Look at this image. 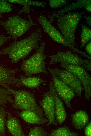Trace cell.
I'll return each mask as SVG.
<instances>
[{
	"label": "cell",
	"mask_w": 91,
	"mask_h": 136,
	"mask_svg": "<svg viewBox=\"0 0 91 136\" xmlns=\"http://www.w3.org/2000/svg\"><path fill=\"white\" fill-rule=\"evenodd\" d=\"M81 17V15L78 13L69 12L63 15L58 21L59 27L64 38L74 47L75 33Z\"/></svg>",
	"instance_id": "obj_3"
},
{
	"label": "cell",
	"mask_w": 91,
	"mask_h": 136,
	"mask_svg": "<svg viewBox=\"0 0 91 136\" xmlns=\"http://www.w3.org/2000/svg\"><path fill=\"white\" fill-rule=\"evenodd\" d=\"M44 81L38 77H26L23 75L19 78H14L12 84H15L16 87L25 86L30 88H34L38 87Z\"/></svg>",
	"instance_id": "obj_13"
},
{
	"label": "cell",
	"mask_w": 91,
	"mask_h": 136,
	"mask_svg": "<svg viewBox=\"0 0 91 136\" xmlns=\"http://www.w3.org/2000/svg\"><path fill=\"white\" fill-rule=\"evenodd\" d=\"M82 30L81 35V48L84 47L86 44L91 38V30L84 25L82 26Z\"/></svg>",
	"instance_id": "obj_21"
},
{
	"label": "cell",
	"mask_w": 91,
	"mask_h": 136,
	"mask_svg": "<svg viewBox=\"0 0 91 136\" xmlns=\"http://www.w3.org/2000/svg\"><path fill=\"white\" fill-rule=\"evenodd\" d=\"M51 60L50 64H53L59 62L65 61L68 63L80 66L87 70L91 71V61L84 60L77 55L73 54L70 51L65 52L59 51L56 54L49 56Z\"/></svg>",
	"instance_id": "obj_8"
},
{
	"label": "cell",
	"mask_w": 91,
	"mask_h": 136,
	"mask_svg": "<svg viewBox=\"0 0 91 136\" xmlns=\"http://www.w3.org/2000/svg\"><path fill=\"white\" fill-rule=\"evenodd\" d=\"M50 136H77L78 134L70 131L67 127H64L53 130Z\"/></svg>",
	"instance_id": "obj_20"
},
{
	"label": "cell",
	"mask_w": 91,
	"mask_h": 136,
	"mask_svg": "<svg viewBox=\"0 0 91 136\" xmlns=\"http://www.w3.org/2000/svg\"><path fill=\"white\" fill-rule=\"evenodd\" d=\"M8 114L6 125L8 131L12 135L14 136H25L18 120L9 113H8Z\"/></svg>",
	"instance_id": "obj_15"
},
{
	"label": "cell",
	"mask_w": 91,
	"mask_h": 136,
	"mask_svg": "<svg viewBox=\"0 0 91 136\" xmlns=\"http://www.w3.org/2000/svg\"><path fill=\"white\" fill-rule=\"evenodd\" d=\"M85 134L86 136L91 135V123L90 122L87 125L85 130Z\"/></svg>",
	"instance_id": "obj_27"
},
{
	"label": "cell",
	"mask_w": 91,
	"mask_h": 136,
	"mask_svg": "<svg viewBox=\"0 0 91 136\" xmlns=\"http://www.w3.org/2000/svg\"><path fill=\"white\" fill-rule=\"evenodd\" d=\"M85 50L87 53L89 55L91 54V42H90L86 46Z\"/></svg>",
	"instance_id": "obj_29"
},
{
	"label": "cell",
	"mask_w": 91,
	"mask_h": 136,
	"mask_svg": "<svg viewBox=\"0 0 91 136\" xmlns=\"http://www.w3.org/2000/svg\"><path fill=\"white\" fill-rule=\"evenodd\" d=\"M10 38V37L0 35V47L3 44Z\"/></svg>",
	"instance_id": "obj_28"
},
{
	"label": "cell",
	"mask_w": 91,
	"mask_h": 136,
	"mask_svg": "<svg viewBox=\"0 0 91 136\" xmlns=\"http://www.w3.org/2000/svg\"><path fill=\"white\" fill-rule=\"evenodd\" d=\"M49 89L52 92L54 98L56 120L57 123L61 125L66 118V111L63 103L56 93L52 82H51L49 84Z\"/></svg>",
	"instance_id": "obj_12"
},
{
	"label": "cell",
	"mask_w": 91,
	"mask_h": 136,
	"mask_svg": "<svg viewBox=\"0 0 91 136\" xmlns=\"http://www.w3.org/2000/svg\"><path fill=\"white\" fill-rule=\"evenodd\" d=\"M29 21L19 16L14 15L9 17L4 22L1 24L7 33L11 36L15 42L17 39L22 36L32 26L36 25L33 23L30 15H28Z\"/></svg>",
	"instance_id": "obj_5"
},
{
	"label": "cell",
	"mask_w": 91,
	"mask_h": 136,
	"mask_svg": "<svg viewBox=\"0 0 91 136\" xmlns=\"http://www.w3.org/2000/svg\"><path fill=\"white\" fill-rule=\"evenodd\" d=\"M7 113L4 108L0 107V134L5 135V117Z\"/></svg>",
	"instance_id": "obj_23"
},
{
	"label": "cell",
	"mask_w": 91,
	"mask_h": 136,
	"mask_svg": "<svg viewBox=\"0 0 91 136\" xmlns=\"http://www.w3.org/2000/svg\"><path fill=\"white\" fill-rule=\"evenodd\" d=\"M72 124L77 129L84 128L88 124L89 118L86 112L81 110L77 111L71 115Z\"/></svg>",
	"instance_id": "obj_14"
},
{
	"label": "cell",
	"mask_w": 91,
	"mask_h": 136,
	"mask_svg": "<svg viewBox=\"0 0 91 136\" xmlns=\"http://www.w3.org/2000/svg\"><path fill=\"white\" fill-rule=\"evenodd\" d=\"M46 132L42 128L36 127L31 129L29 134V136H46Z\"/></svg>",
	"instance_id": "obj_25"
},
{
	"label": "cell",
	"mask_w": 91,
	"mask_h": 136,
	"mask_svg": "<svg viewBox=\"0 0 91 136\" xmlns=\"http://www.w3.org/2000/svg\"><path fill=\"white\" fill-rule=\"evenodd\" d=\"M66 3V1L65 0H50L49 2L50 6L52 8L60 7Z\"/></svg>",
	"instance_id": "obj_26"
},
{
	"label": "cell",
	"mask_w": 91,
	"mask_h": 136,
	"mask_svg": "<svg viewBox=\"0 0 91 136\" xmlns=\"http://www.w3.org/2000/svg\"><path fill=\"white\" fill-rule=\"evenodd\" d=\"M90 0H80L70 5L67 8L58 11L61 14H63L72 10L77 8L79 7L85 8L88 12L91 11V4Z\"/></svg>",
	"instance_id": "obj_19"
},
{
	"label": "cell",
	"mask_w": 91,
	"mask_h": 136,
	"mask_svg": "<svg viewBox=\"0 0 91 136\" xmlns=\"http://www.w3.org/2000/svg\"><path fill=\"white\" fill-rule=\"evenodd\" d=\"M46 44L43 43L39 48L29 58L24 60L21 67L26 76L42 72L48 73L45 68L46 56L44 54Z\"/></svg>",
	"instance_id": "obj_4"
},
{
	"label": "cell",
	"mask_w": 91,
	"mask_h": 136,
	"mask_svg": "<svg viewBox=\"0 0 91 136\" xmlns=\"http://www.w3.org/2000/svg\"><path fill=\"white\" fill-rule=\"evenodd\" d=\"M38 39L36 35L32 34L27 38L13 43L1 50L0 54L8 55L13 63H16L37 48Z\"/></svg>",
	"instance_id": "obj_1"
},
{
	"label": "cell",
	"mask_w": 91,
	"mask_h": 136,
	"mask_svg": "<svg viewBox=\"0 0 91 136\" xmlns=\"http://www.w3.org/2000/svg\"><path fill=\"white\" fill-rule=\"evenodd\" d=\"M9 3L20 4L23 6L22 10L20 11L19 14L28 12L30 6L44 7L46 5L45 3L41 2L33 1L28 0H7Z\"/></svg>",
	"instance_id": "obj_17"
},
{
	"label": "cell",
	"mask_w": 91,
	"mask_h": 136,
	"mask_svg": "<svg viewBox=\"0 0 91 136\" xmlns=\"http://www.w3.org/2000/svg\"><path fill=\"white\" fill-rule=\"evenodd\" d=\"M12 10V5L6 0H0V18L4 13L11 12Z\"/></svg>",
	"instance_id": "obj_24"
},
{
	"label": "cell",
	"mask_w": 91,
	"mask_h": 136,
	"mask_svg": "<svg viewBox=\"0 0 91 136\" xmlns=\"http://www.w3.org/2000/svg\"><path fill=\"white\" fill-rule=\"evenodd\" d=\"M53 84L59 96L64 102L67 106H71V101L75 96L74 91L57 77L52 75Z\"/></svg>",
	"instance_id": "obj_11"
},
{
	"label": "cell",
	"mask_w": 91,
	"mask_h": 136,
	"mask_svg": "<svg viewBox=\"0 0 91 136\" xmlns=\"http://www.w3.org/2000/svg\"><path fill=\"white\" fill-rule=\"evenodd\" d=\"M40 104L47 118V126L52 124L57 126L54 100L50 90L44 94L42 100L40 102Z\"/></svg>",
	"instance_id": "obj_10"
},
{
	"label": "cell",
	"mask_w": 91,
	"mask_h": 136,
	"mask_svg": "<svg viewBox=\"0 0 91 136\" xmlns=\"http://www.w3.org/2000/svg\"><path fill=\"white\" fill-rule=\"evenodd\" d=\"M19 115L26 123L32 124L41 125L47 122V120L39 116L35 112L30 110H24Z\"/></svg>",
	"instance_id": "obj_16"
},
{
	"label": "cell",
	"mask_w": 91,
	"mask_h": 136,
	"mask_svg": "<svg viewBox=\"0 0 91 136\" xmlns=\"http://www.w3.org/2000/svg\"><path fill=\"white\" fill-rule=\"evenodd\" d=\"M61 62L62 67L72 73L78 79L84 90L85 97L89 99L91 96V79L85 69L83 67L65 61Z\"/></svg>",
	"instance_id": "obj_7"
},
{
	"label": "cell",
	"mask_w": 91,
	"mask_h": 136,
	"mask_svg": "<svg viewBox=\"0 0 91 136\" xmlns=\"http://www.w3.org/2000/svg\"><path fill=\"white\" fill-rule=\"evenodd\" d=\"M52 75L56 76L71 88L77 96L81 97L84 89L81 82L73 73L67 70L48 68Z\"/></svg>",
	"instance_id": "obj_9"
},
{
	"label": "cell",
	"mask_w": 91,
	"mask_h": 136,
	"mask_svg": "<svg viewBox=\"0 0 91 136\" xmlns=\"http://www.w3.org/2000/svg\"><path fill=\"white\" fill-rule=\"evenodd\" d=\"M13 95L14 100L13 106L14 108L24 110L32 111L40 117L44 118L41 109L37 104L33 95L28 92L24 90H15L7 85L5 87Z\"/></svg>",
	"instance_id": "obj_2"
},
{
	"label": "cell",
	"mask_w": 91,
	"mask_h": 136,
	"mask_svg": "<svg viewBox=\"0 0 91 136\" xmlns=\"http://www.w3.org/2000/svg\"><path fill=\"white\" fill-rule=\"evenodd\" d=\"M14 72L13 70L0 66V85L4 87L8 84H12L14 78L12 76Z\"/></svg>",
	"instance_id": "obj_18"
},
{
	"label": "cell",
	"mask_w": 91,
	"mask_h": 136,
	"mask_svg": "<svg viewBox=\"0 0 91 136\" xmlns=\"http://www.w3.org/2000/svg\"><path fill=\"white\" fill-rule=\"evenodd\" d=\"M39 22L42 26L44 32L54 41L71 49L73 51L86 57L88 59L90 58L84 52L80 51L66 42L61 34L43 15H41L38 19Z\"/></svg>",
	"instance_id": "obj_6"
},
{
	"label": "cell",
	"mask_w": 91,
	"mask_h": 136,
	"mask_svg": "<svg viewBox=\"0 0 91 136\" xmlns=\"http://www.w3.org/2000/svg\"><path fill=\"white\" fill-rule=\"evenodd\" d=\"M86 19L88 24L91 26V17L88 16L86 17Z\"/></svg>",
	"instance_id": "obj_30"
},
{
	"label": "cell",
	"mask_w": 91,
	"mask_h": 136,
	"mask_svg": "<svg viewBox=\"0 0 91 136\" xmlns=\"http://www.w3.org/2000/svg\"><path fill=\"white\" fill-rule=\"evenodd\" d=\"M11 94L8 89L0 88V104L8 101L12 103L13 100L9 95Z\"/></svg>",
	"instance_id": "obj_22"
}]
</instances>
